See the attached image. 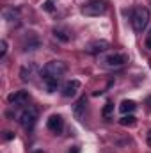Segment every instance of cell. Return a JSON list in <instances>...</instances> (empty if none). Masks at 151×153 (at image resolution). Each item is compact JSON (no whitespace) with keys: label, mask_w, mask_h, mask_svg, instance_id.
<instances>
[{"label":"cell","mask_w":151,"mask_h":153,"mask_svg":"<svg viewBox=\"0 0 151 153\" xmlns=\"http://www.w3.org/2000/svg\"><path fill=\"white\" fill-rule=\"evenodd\" d=\"M148 144L151 146V130H150V134H148Z\"/></svg>","instance_id":"obj_22"},{"label":"cell","mask_w":151,"mask_h":153,"mask_svg":"<svg viewBox=\"0 0 151 153\" xmlns=\"http://www.w3.org/2000/svg\"><path fill=\"white\" fill-rule=\"evenodd\" d=\"M119 123L123 125V126H133L135 123H137V119H135V116H132V114H124L121 119H119Z\"/></svg>","instance_id":"obj_14"},{"label":"cell","mask_w":151,"mask_h":153,"mask_svg":"<svg viewBox=\"0 0 151 153\" xmlns=\"http://www.w3.org/2000/svg\"><path fill=\"white\" fill-rule=\"evenodd\" d=\"M148 22H150V13H148V9L142 7V5H137V7L133 9V13H132V25H133V30H135V32H142V30L146 29Z\"/></svg>","instance_id":"obj_1"},{"label":"cell","mask_w":151,"mask_h":153,"mask_svg":"<svg viewBox=\"0 0 151 153\" xmlns=\"http://www.w3.org/2000/svg\"><path fill=\"white\" fill-rule=\"evenodd\" d=\"M105 11H107V4L101 2V0H93V2H89L82 7V13L85 16H100Z\"/></svg>","instance_id":"obj_4"},{"label":"cell","mask_w":151,"mask_h":153,"mask_svg":"<svg viewBox=\"0 0 151 153\" xmlns=\"http://www.w3.org/2000/svg\"><path fill=\"white\" fill-rule=\"evenodd\" d=\"M18 16H20L18 9H14V7H7V9H4V20H7V22H16Z\"/></svg>","instance_id":"obj_13"},{"label":"cell","mask_w":151,"mask_h":153,"mask_svg":"<svg viewBox=\"0 0 151 153\" xmlns=\"http://www.w3.org/2000/svg\"><path fill=\"white\" fill-rule=\"evenodd\" d=\"M5 52H7V43H5V39H2L0 41V57H4Z\"/></svg>","instance_id":"obj_18"},{"label":"cell","mask_w":151,"mask_h":153,"mask_svg":"<svg viewBox=\"0 0 151 153\" xmlns=\"http://www.w3.org/2000/svg\"><path fill=\"white\" fill-rule=\"evenodd\" d=\"M46 126H48V130H52L53 134H61L62 128H64V119H62V116H59V114L50 116Z\"/></svg>","instance_id":"obj_7"},{"label":"cell","mask_w":151,"mask_h":153,"mask_svg":"<svg viewBox=\"0 0 151 153\" xmlns=\"http://www.w3.org/2000/svg\"><path fill=\"white\" fill-rule=\"evenodd\" d=\"M126 62H128V55H124V53H110V55L103 57V61H101V64L105 68H121Z\"/></svg>","instance_id":"obj_5"},{"label":"cell","mask_w":151,"mask_h":153,"mask_svg":"<svg viewBox=\"0 0 151 153\" xmlns=\"http://www.w3.org/2000/svg\"><path fill=\"white\" fill-rule=\"evenodd\" d=\"M78 89H80V80L73 78V80H70V82L64 84V87H62V94H64L66 98H71V96H75L76 94Z\"/></svg>","instance_id":"obj_9"},{"label":"cell","mask_w":151,"mask_h":153,"mask_svg":"<svg viewBox=\"0 0 151 153\" xmlns=\"http://www.w3.org/2000/svg\"><path fill=\"white\" fill-rule=\"evenodd\" d=\"M32 73H34V64H32V62H29V64L21 66V70H20V76H21V80H23V82L30 80Z\"/></svg>","instance_id":"obj_12"},{"label":"cell","mask_w":151,"mask_h":153,"mask_svg":"<svg viewBox=\"0 0 151 153\" xmlns=\"http://www.w3.org/2000/svg\"><path fill=\"white\" fill-rule=\"evenodd\" d=\"M53 34H55V38H59L61 41H70V36H66V32H62V30H53Z\"/></svg>","instance_id":"obj_16"},{"label":"cell","mask_w":151,"mask_h":153,"mask_svg":"<svg viewBox=\"0 0 151 153\" xmlns=\"http://www.w3.org/2000/svg\"><path fill=\"white\" fill-rule=\"evenodd\" d=\"M4 137H5L7 141H11V139H14V134H13V132H5V135H4Z\"/></svg>","instance_id":"obj_19"},{"label":"cell","mask_w":151,"mask_h":153,"mask_svg":"<svg viewBox=\"0 0 151 153\" xmlns=\"http://www.w3.org/2000/svg\"><path fill=\"white\" fill-rule=\"evenodd\" d=\"M114 112V105L112 103H107L105 107H103V111H101V114H103V117H110Z\"/></svg>","instance_id":"obj_15"},{"label":"cell","mask_w":151,"mask_h":153,"mask_svg":"<svg viewBox=\"0 0 151 153\" xmlns=\"http://www.w3.org/2000/svg\"><path fill=\"white\" fill-rule=\"evenodd\" d=\"M34 153H43V152H34Z\"/></svg>","instance_id":"obj_23"},{"label":"cell","mask_w":151,"mask_h":153,"mask_svg":"<svg viewBox=\"0 0 151 153\" xmlns=\"http://www.w3.org/2000/svg\"><path fill=\"white\" fill-rule=\"evenodd\" d=\"M135 109H137V103H135L133 100H124V102L119 105V111H121L123 114H132Z\"/></svg>","instance_id":"obj_11"},{"label":"cell","mask_w":151,"mask_h":153,"mask_svg":"<svg viewBox=\"0 0 151 153\" xmlns=\"http://www.w3.org/2000/svg\"><path fill=\"white\" fill-rule=\"evenodd\" d=\"M29 93L27 91H16V93H13V94H9V103H13V105H16V107H20V105H25L27 102H29Z\"/></svg>","instance_id":"obj_8"},{"label":"cell","mask_w":151,"mask_h":153,"mask_svg":"<svg viewBox=\"0 0 151 153\" xmlns=\"http://www.w3.org/2000/svg\"><path fill=\"white\" fill-rule=\"evenodd\" d=\"M109 41H105V39H96V41H91V43H87L85 45V52L87 53H93V55H96V53H101V52H107L109 50Z\"/></svg>","instance_id":"obj_6"},{"label":"cell","mask_w":151,"mask_h":153,"mask_svg":"<svg viewBox=\"0 0 151 153\" xmlns=\"http://www.w3.org/2000/svg\"><path fill=\"white\" fill-rule=\"evenodd\" d=\"M66 70H68L66 62H62V61H50L43 68V78H59L61 80V76L66 73Z\"/></svg>","instance_id":"obj_2"},{"label":"cell","mask_w":151,"mask_h":153,"mask_svg":"<svg viewBox=\"0 0 151 153\" xmlns=\"http://www.w3.org/2000/svg\"><path fill=\"white\" fill-rule=\"evenodd\" d=\"M43 9L48 11V13H52V11H53V0H46V2L43 4Z\"/></svg>","instance_id":"obj_17"},{"label":"cell","mask_w":151,"mask_h":153,"mask_svg":"<svg viewBox=\"0 0 151 153\" xmlns=\"http://www.w3.org/2000/svg\"><path fill=\"white\" fill-rule=\"evenodd\" d=\"M146 46H148V48H150V50H151V36H150V38H148V41H146Z\"/></svg>","instance_id":"obj_20"},{"label":"cell","mask_w":151,"mask_h":153,"mask_svg":"<svg viewBox=\"0 0 151 153\" xmlns=\"http://www.w3.org/2000/svg\"><path fill=\"white\" fill-rule=\"evenodd\" d=\"M18 119H20V125H21L25 130H32L34 125H36V121H38V109H36V107H25V109L20 112Z\"/></svg>","instance_id":"obj_3"},{"label":"cell","mask_w":151,"mask_h":153,"mask_svg":"<svg viewBox=\"0 0 151 153\" xmlns=\"http://www.w3.org/2000/svg\"><path fill=\"white\" fill-rule=\"evenodd\" d=\"M70 153H80V150H78V148H71V150H70Z\"/></svg>","instance_id":"obj_21"},{"label":"cell","mask_w":151,"mask_h":153,"mask_svg":"<svg viewBox=\"0 0 151 153\" xmlns=\"http://www.w3.org/2000/svg\"><path fill=\"white\" fill-rule=\"evenodd\" d=\"M85 105H87V98L82 96V98L75 103V107H73V116H75V119H78V121L84 119V116H85Z\"/></svg>","instance_id":"obj_10"}]
</instances>
